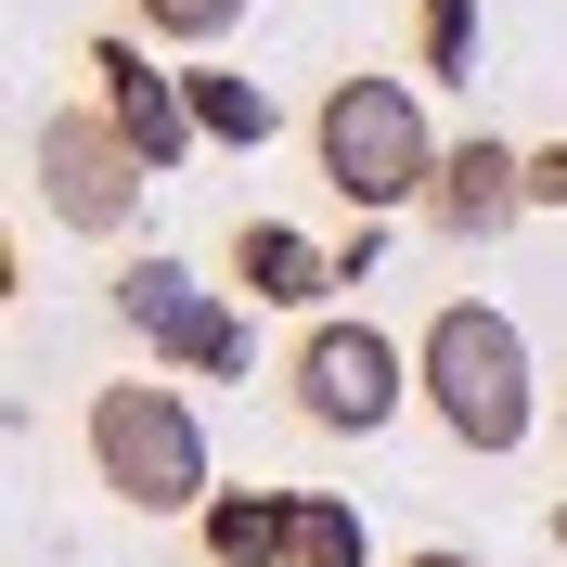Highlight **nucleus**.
<instances>
[{
  "mask_svg": "<svg viewBox=\"0 0 567 567\" xmlns=\"http://www.w3.org/2000/svg\"><path fill=\"white\" fill-rule=\"evenodd\" d=\"M413 388H425V413L452 425V452H516V439H529V413H542L529 336H516L491 297H452V310L413 336Z\"/></svg>",
  "mask_w": 567,
  "mask_h": 567,
  "instance_id": "f257e3e1",
  "label": "nucleus"
},
{
  "mask_svg": "<svg viewBox=\"0 0 567 567\" xmlns=\"http://www.w3.org/2000/svg\"><path fill=\"white\" fill-rule=\"evenodd\" d=\"M91 477H104L130 516H207V425H194V400L155 388V374H116V388H91Z\"/></svg>",
  "mask_w": 567,
  "mask_h": 567,
  "instance_id": "f03ea898",
  "label": "nucleus"
},
{
  "mask_svg": "<svg viewBox=\"0 0 567 567\" xmlns=\"http://www.w3.org/2000/svg\"><path fill=\"white\" fill-rule=\"evenodd\" d=\"M310 155H322V181H336L361 219H388V207H413V194H439V130H425L413 78H336V91H322V116H310Z\"/></svg>",
  "mask_w": 567,
  "mask_h": 567,
  "instance_id": "7ed1b4c3",
  "label": "nucleus"
},
{
  "mask_svg": "<svg viewBox=\"0 0 567 567\" xmlns=\"http://www.w3.org/2000/svg\"><path fill=\"white\" fill-rule=\"evenodd\" d=\"M142 155H130V130H116L104 104H65V116H39L27 130V194L52 219H65V233H130L142 219Z\"/></svg>",
  "mask_w": 567,
  "mask_h": 567,
  "instance_id": "20e7f679",
  "label": "nucleus"
},
{
  "mask_svg": "<svg viewBox=\"0 0 567 567\" xmlns=\"http://www.w3.org/2000/svg\"><path fill=\"white\" fill-rule=\"evenodd\" d=\"M284 388H297V413H310L322 439H374V425L400 413V388H413V361H400L374 322H310L297 361H284Z\"/></svg>",
  "mask_w": 567,
  "mask_h": 567,
  "instance_id": "39448f33",
  "label": "nucleus"
},
{
  "mask_svg": "<svg viewBox=\"0 0 567 567\" xmlns=\"http://www.w3.org/2000/svg\"><path fill=\"white\" fill-rule=\"evenodd\" d=\"M116 322H130L155 361H181V374H246V322L219 310L181 258H130V271H116Z\"/></svg>",
  "mask_w": 567,
  "mask_h": 567,
  "instance_id": "423d86ee",
  "label": "nucleus"
},
{
  "mask_svg": "<svg viewBox=\"0 0 567 567\" xmlns=\"http://www.w3.org/2000/svg\"><path fill=\"white\" fill-rule=\"evenodd\" d=\"M91 78H104V116L130 130L142 168H181V142H194V91H181V78H155L130 39H104V52H91Z\"/></svg>",
  "mask_w": 567,
  "mask_h": 567,
  "instance_id": "0eeeda50",
  "label": "nucleus"
},
{
  "mask_svg": "<svg viewBox=\"0 0 567 567\" xmlns=\"http://www.w3.org/2000/svg\"><path fill=\"white\" fill-rule=\"evenodd\" d=\"M425 207H439L452 246H491L503 219L529 207V155H516V142H464V155H439V194H425Z\"/></svg>",
  "mask_w": 567,
  "mask_h": 567,
  "instance_id": "6e6552de",
  "label": "nucleus"
},
{
  "mask_svg": "<svg viewBox=\"0 0 567 567\" xmlns=\"http://www.w3.org/2000/svg\"><path fill=\"white\" fill-rule=\"evenodd\" d=\"M233 284H246L258 310H310L322 284H349V271H336L310 233H284V219H246V233H233Z\"/></svg>",
  "mask_w": 567,
  "mask_h": 567,
  "instance_id": "1a4fd4ad",
  "label": "nucleus"
},
{
  "mask_svg": "<svg viewBox=\"0 0 567 567\" xmlns=\"http://www.w3.org/2000/svg\"><path fill=\"white\" fill-rule=\"evenodd\" d=\"M297 503L310 491H219L207 503V555L219 567H297Z\"/></svg>",
  "mask_w": 567,
  "mask_h": 567,
  "instance_id": "9d476101",
  "label": "nucleus"
},
{
  "mask_svg": "<svg viewBox=\"0 0 567 567\" xmlns=\"http://www.w3.org/2000/svg\"><path fill=\"white\" fill-rule=\"evenodd\" d=\"M181 91H194V130H207V142H233V155H258V142H271V91H258V78L194 65Z\"/></svg>",
  "mask_w": 567,
  "mask_h": 567,
  "instance_id": "9b49d317",
  "label": "nucleus"
},
{
  "mask_svg": "<svg viewBox=\"0 0 567 567\" xmlns=\"http://www.w3.org/2000/svg\"><path fill=\"white\" fill-rule=\"evenodd\" d=\"M297 567H374V542H361V516H349L336 491L297 503Z\"/></svg>",
  "mask_w": 567,
  "mask_h": 567,
  "instance_id": "f8f14e48",
  "label": "nucleus"
},
{
  "mask_svg": "<svg viewBox=\"0 0 567 567\" xmlns=\"http://www.w3.org/2000/svg\"><path fill=\"white\" fill-rule=\"evenodd\" d=\"M413 39H425V65H439V78H464V65H477V0H425Z\"/></svg>",
  "mask_w": 567,
  "mask_h": 567,
  "instance_id": "ddd939ff",
  "label": "nucleus"
},
{
  "mask_svg": "<svg viewBox=\"0 0 567 567\" xmlns=\"http://www.w3.org/2000/svg\"><path fill=\"white\" fill-rule=\"evenodd\" d=\"M142 27H155V39H233L246 0H142Z\"/></svg>",
  "mask_w": 567,
  "mask_h": 567,
  "instance_id": "4468645a",
  "label": "nucleus"
},
{
  "mask_svg": "<svg viewBox=\"0 0 567 567\" xmlns=\"http://www.w3.org/2000/svg\"><path fill=\"white\" fill-rule=\"evenodd\" d=\"M413 567H477V555H413Z\"/></svg>",
  "mask_w": 567,
  "mask_h": 567,
  "instance_id": "2eb2a0df",
  "label": "nucleus"
},
{
  "mask_svg": "<svg viewBox=\"0 0 567 567\" xmlns=\"http://www.w3.org/2000/svg\"><path fill=\"white\" fill-rule=\"evenodd\" d=\"M555 542H567V503H555Z\"/></svg>",
  "mask_w": 567,
  "mask_h": 567,
  "instance_id": "dca6fc26",
  "label": "nucleus"
}]
</instances>
